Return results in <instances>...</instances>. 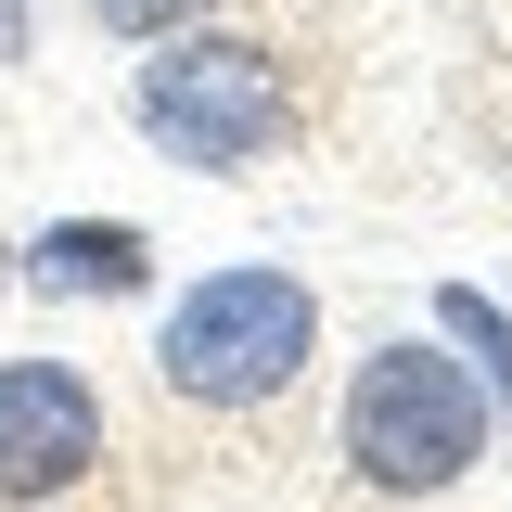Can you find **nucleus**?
I'll return each instance as SVG.
<instances>
[{
    "label": "nucleus",
    "mask_w": 512,
    "mask_h": 512,
    "mask_svg": "<svg viewBox=\"0 0 512 512\" xmlns=\"http://www.w3.org/2000/svg\"><path fill=\"white\" fill-rule=\"evenodd\" d=\"M308 359H320V295L295 269H205L154 333V372L180 410H269Z\"/></svg>",
    "instance_id": "nucleus-3"
},
{
    "label": "nucleus",
    "mask_w": 512,
    "mask_h": 512,
    "mask_svg": "<svg viewBox=\"0 0 512 512\" xmlns=\"http://www.w3.org/2000/svg\"><path fill=\"white\" fill-rule=\"evenodd\" d=\"M141 282H154V231H128V218L39 231V295H141Z\"/></svg>",
    "instance_id": "nucleus-5"
},
{
    "label": "nucleus",
    "mask_w": 512,
    "mask_h": 512,
    "mask_svg": "<svg viewBox=\"0 0 512 512\" xmlns=\"http://www.w3.org/2000/svg\"><path fill=\"white\" fill-rule=\"evenodd\" d=\"M487 436H500L487 384L461 372L448 346H423V333L372 346V359H359V384H346V423H333L346 474H359L372 500H448V487L487 461Z\"/></svg>",
    "instance_id": "nucleus-2"
},
{
    "label": "nucleus",
    "mask_w": 512,
    "mask_h": 512,
    "mask_svg": "<svg viewBox=\"0 0 512 512\" xmlns=\"http://www.w3.org/2000/svg\"><path fill=\"white\" fill-rule=\"evenodd\" d=\"M90 26L103 39H180V26H205V0H90Z\"/></svg>",
    "instance_id": "nucleus-7"
},
{
    "label": "nucleus",
    "mask_w": 512,
    "mask_h": 512,
    "mask_svg": "<svg viewBox=\"0 0 512 512\" xmlns=\"http://www.w3.org/2000/svg\"><path fill=\"white\" fill-rule=\"evenodd\" d=\"M116 448V410L77 359H0V512H64Z\"/></svg>",
    "instance_id": "nucleus-4"
},
{
    "label": "nucleus",
    "mask_w": 512,
    "mask_h": 512,
    "mask_svg": "<svg viewBox=\"0 0 512 512\" xmlns=\"http://www.w3.org/2000/svg\"><path fill=\"white\" fill-rule=\"evenodd\" d=\"M128 116H141V141H154V154L244 180V167H269V154L308 128V77H295V52H282V39H244V26H180L167 52L141 64Z\"/></svg>",
    "instance_id": "nucleus-1"
},
{
    "label": "nucleus",
    "mask_w": 512,
    "mask_h": 512,
    "mask_svg": "<svg viewBox=\"0 0 512 512\" xmlns=\"http://www.w3.org/2000/svg\"><path fill=\"white\" fill-rule=\"evenodd\" d=\"M436 320L487 359V410H512V333H500V308H487V295H436Z\"/></svg>",
    "instance_id": "nucleus-6"
}]
</instances>
